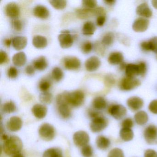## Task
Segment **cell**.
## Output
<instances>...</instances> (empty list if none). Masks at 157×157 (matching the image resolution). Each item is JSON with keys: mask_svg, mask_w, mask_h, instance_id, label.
Wrapping results in <instances>:
<instances>
[{"mask_svg": "<svg viewBox=\"0 0 157 157\" xmlns=\"http://www.w3.org/2000/svg\"><path fill=\"white\" fill-rule=\"evenodd\" d=\"M48 66V64L45 57L42 56L34 61L33 66L37 70L44 71L47 67Z\"/></svg>", "mask_w": 157, "mask_h": 157, "instance_id": "obj_29", "label": "cell"}, {"mask_svg": "<svg viewBox=\"0 0 157 157\" xmlns=\"http://www.w3.org/2000/svg\"><path fill=\"white\" fill-rule=\"evenodd\" d=\"M105 21V15H101L98 16L96 20L97 25L99 26H102L104 25Z\"/></svg>", "mask_w": 157, "mask_h": 157, "instance_id": "obj_51", "label": "cell"}, {"mask_svg": "<svg viewBox=\"0 0 157 157\" xmlns=\"http://www.w3.org/2000/svg\"><path fill=\"white\" fill-rule=\"evenodd\" d=\"M22 121L20 117L14 116L10 118L7 123V127L9 130L12 132H16L21 129L22 126Z\"/></svg>", "mask_w": 157, "mask_h": 157, "instance_id": "obj_17", "label": "cell"}, {"mask_svg": "<svg viewBox=\"0 0 157 157\" xmlns=\"http://www.w3.org/2000/svg\"><path fill=\"white\" fill-rule=\"evenodd\" d=\"M125 74L126 77L136 78V76H140L138 64H128L126 67Z\"/></svg>", "mask_w": 157, "mask_h": 157, "instance_id": "obj_20", "label": "cell"}, {"mask_svg": "<svg viewBox=\"0 0 157 157\" xmlns=\"http://www.w3.org/2000/svg\"><path fill=\"white\" fill-rule=\"evenodd\" d=\"M144 139L150 145H157V126L151 124L144 129Z\"/></svg>", "mask_w": 157, "mask_h": 157, "instance_id": "obj_4", "label": "cell"}, {"mask_svg": "<svg viewBox=\"0 0 157 157\" xmlns=\"http://www.w3.org/2000/svg\"><path fill=\"white\" fill-rule=\"evenodd\" d=\"M49 3L57 10H63L67 6V2L65 0H51L49 1Z\"/></svg>", "mask_w": 157, "mask_h": 157, "instance_id": "obj_34", "label": "cell"}, {"mask_svg": "<svg viewBox=\"0 0 157 157\" xmlns=\"http://www.w3.org/2000/svg\"><path fill=\"white\" fill-rule=\"evenodd\" d=\"M27 61L26 55L24 52H20L16 53L12 58V61L15 66L21 67L23 66Z\"/></svg>", "mask_w": 157, "mask_h": 157, "instance_id": "obj_23", "label": "cell"}, {"mask_svg": "<svg viewBox=\"0 0 157 157\" xmlns=\"http://www.w3.org/2000/svg\"><path fill=\"white\" fill-rule=\"evenodd\" d=\"M82 6L86 9H94L97 6V1L95 0H83Z\"/></svg>", "mask_w": 157, "mask_h": 157, "instance_id": "obj_39", "label": "cell"}, {"mask_svg": "<svg viewBox=\"0 0 157 157\" xmlns=\"http://www.w3.org/2000/svg\"><path fill=\"white\" fill-rule=\"evenodd\" d=\"M127 105L130 110L133 111H137L142 108L144 105V101L140 97L132 96L128 99Z\"/></svg>", "mask_w": 157, "mask_h": 157, "instance_id": "obj_12", "label": "cell"}, {"mask_svg": "<svg viewBox=\"0 0 157 157\" xmlns=\"http://www.w3.org/2000/svg\"><path fill=\"white\" fill-rule=\"evenodd\" d=\"M9 58L8 55L6 52L1 50L0 52V64H4L5 62H7Z\"/></svg>", "mask_w": 157, "mask_h": 157, "instance_id": "obj_50", "label": "cell"}, {"mask_svg": "<svg viewBox=\"0 0 157 157\" xmlns=\"http://www.w3.org/2000/svg\"><path fill=\"white\" fill-rule=\"evenodd\" d=\"M16 109V105L12 101H10L5 103L2 106V110L3 112L7 113H13L15 112Z\"/></svg>", "mask_w": 157, "mask_h": 157, "instance_id": "obj_36", "label": "cell"}, {"mask_svg": "<svg viewBox=\"0 0 157 157\" xmlns=\"http://www.w3.org/2000/svg\"><path fill=\"white\" fill-rule=\"evenodd\" d=\"M77 13L80 18L86 19L94 15H98V16L104 15L105 11L102 8L100 7L94 9L78 10H77Z\"/></svg>", "mask_w": 157, "mask_h": 157, "instance_id": "obj_8", "label": "cell"}, {"mask_svg": "<svg viewBox=\"0 0 157 157\" xmlns=\"http://www.w3.org/2000/svg\"><path fill=\"white\" fill-rule=\"evenodd\" d=\"M108 125V121L107 118L101 115L93 119L90 125V128L92 132L98 133L104 130Z\"/></svg>", "mask_w": 157, "mask_h": 157, "instance_id": "obj_5", "label": "cell"}, {"mask_svg": "<svg viewBox=\"0 0 157 157\" xmlns=\"http://www.w3.org/2000/svg\"><path fill=\"white\" fill-rule=\"evenodd\" d=\"M141 82L136 78L126 77L119 82V88L122 90L130 91L139 86Z\"/></svg>", "mask_w": 157, "mask_h": 157, "instance_id": "obj_3", "label": "cell"}, {"mask_svg": "<svg viewBox=\"0 0 157 157\" xmlns=\"http://www.w3.org/2000/svg\"><path fill=\"white\" fill-rule=\"evenodd\" d=\"M81 152L84 157H91L93 153V151L90 146L87 145L82 147Z\"/></svg>", "mask_w": 157, "mask_h": 157, "instance_id": "obj_40", "label": "cell"}, {"mask_svg": "<svg viewBox=\"0 0 157 157\" xmlns=\"http://www.w3.org/2000/svg\"><path fill=\"white\" fill-rule=\"evenodd\" d=\"M135 122L138 125L142 126L147 124L148 121V116L146 112L140 111L137 112L134 116Z\"/></svg>", "mask_w": 157, "mask_h": 157, "instance_id": "obj_24", "label": "cell"}, {"mask_svg": "<svg viewBox=\"0 0 157 157\" xmlns=\"http://www.w3.org/2000/svg\"><path fill=\"white\" fill-rule=\"evenodd\" d=\"M53 99V95L50 93L44 92L42 93L39 95L40 101L44 104H49L51 103Z\"/></svg>", "mask_w": 157, "mask_h": 157, "instance_id": "obj_33", "label": "cell"}, {"mask_svg": "<svg viewBox=\"0 0 157 157\" xmlns=\"http://www.w3.org/2000/svg\"><path fill=\"white\" fill-rule=\"evenodd\" d=\"M27 39L24 36H17L13 38L12 45L16 50L24 49L27 45Z\"/></svg>", "mask_w": 157, "mask_h": 157, "instance_id": "obj_18", "label": "cell"}, {"mask_svg": "<svg viewBox=\"0 0 157 157\" xmlns=\"http://www.w3.org/2000/svg\"><path fill=\"white\" fill-rule=\"evenodd\" d=\"M96 30V26L93 22L87 21L83 25L82 27V33L84 35H92Z\"/></svg>", "mask_w": 157, "mask_h": 157, "instance_id": "obj_32", "label": "cell"}, {"mask_svg": "<svg viewBox=\"0 0 157 157\" xmlns=\"http://www.w3.org/2000/svg\"><path fill=\"white\" fill-rule=\"evenodd\" d=\"M33 44L36 48L39 49L45 48L47 46V39L42 36L36 35L33 38Z\"/></svg>", "mask_w": 157, "mask_h": 157, "instance_id": "obj_25", "label": "cell"}, {"mask_svg": "<svg viewBox=\"0 0 157 157\" xmlns=\"http://www.w3.org/2000/svg\"><path fill=\"white\" fill-rule=\"evenodd\" d=\"M23 147L21 140L16 136L10 137L4 141L3 150L6 154L9 155H15L20 153Z\"/></svg>", "mask_w": 157, "mask_h": 157, "instance_id": "obj_1", "label": "cell"}, {"mask_svg": "<svg viewBox=\"0 0 157 157\" xmlns=\"http://www.w3.org/2000/svg\"><path fill=\"white\" fill-rule=\"evenodd\" d=\"M92 104L93 107L96 110H102L106 108L107 102L103 97L98 96L94 99Z\"/></svg>", "mask_w": 157, "mask_h": 157, "instance_id": "obj_28", "label": "cell"}, {"mask_svg": "<svg viewBox=\"0 0 157 157\" xmlns=\"http://www.w3.org/2000/svg\"><path fill=\"white\" fill-rule=\"evenodd\" d=\"M127 64L125 63L124 62H122L121 64H120V69L121 70L123 71L124 70H125Z\"/></svg>", "mask_w": 157, "mask_h": 157, "instance_id": "obj_55", "label": "cell"}, {"mask_svg": "<svg viewBox=\"0 0 157 157\" xmlns=\"http://www.w3.org/2000/svg\"><path fill=\"white\" fill-rule=\"evenodd\" d=\"M114 36L112 33L105 34L102 39V44L104 45L110 46L113 43Z\"/></svg>", "mask_w": 157, "mask_h": 157, "instance_id": "obj_35", "label": "cell"}, {"mask_svg": "<svg viewBox=\"0 0 157 157\" xmlns=\"http://www.w3.org/2000/svg\"><path fill=\"white\" fill-rule=\"evenodd\" d=\"M149 21L146 18H137L132 25V29L136 33H143L147 31L149 25Z\"/></svg>", "mask_w": 157, "mask_h": 157, "instance_id": "obj_11", "label": "cell"}, {"mask_svg": "<svg viewBox=\"0 0 157 157\" xmlns=\"http://www.w3.org/2000/svg\"><path fill=\"white\" fill-rule=\"evenodd\" d=\"M51 86V83L48 81L44 80L42 81L39 84V87L40 90L42 91L43 92H47L49 90Z\"/></svg>", "mask_w": 157, "mask_h": 157, "instance_id": "obj_43", "label": "cell"}, {"mask_svg": "<svg viewBox=\"0 0 157 157\" xmlns=\"http://www.w3.org/2000/svg\"><path fill=\"white\" fill-rule=\"evenodd\" d=\"M107 157H125L124 151L119 148H114L111 150Z\"/></svg>", "mask_w": 157, "mask_h": 157, "instance_id": "obj_38", "label": "cell"}, {"mask_svg": "<svg viewBox=\"0 0 157 157\" xmlns=\"http://www.w3.org/2000/svg\"><path fill=\"white\" fill-rule=\"evenodd\" d=\"M101 65V61L98 57L93 56L86 60L85 67L88 71L92 72L97 70Z\"/></svg>", "mask_w": 157, "mask_h": 157, "instance_id": "obj_14", "label": "cell"}, {"mask_svg": "<svg viewBox=\"0 0 157 157\" xmlns=\"http://www.w3.org/2000/svg\"><path fill=\"white\" fill-rule=\"evenodd\" d=\"M124 56L120 52H114L111 53L108 58V62L113 65H120L123 62Z\"/></svg>", "mask_w": 157, "mask_h": 157, "instance_id": "obj_22", "label": "cell"}, {"mask_svg": "<svg viewBox=\"0 0 157 157\" xmlns=\"http://www.w3.org/2000/svg\"><path fill=\"white\" fill-rule=\"evenodd\" d=\"M148 109L154 114H157V99L151 101L148 105Z\"/></svg>", "mask_w": 157, "mask_h": 157, "instance_id": "obj_45", "label": "cell"}, {"mask_svg": "<svg viewBox=\"0 0 157 157\" xmlns=\"http://www.w3.org/2000/svg\"><path fill=\"white\" fill-rule=\"evenodd\" d=\"M104 2L105 4H107V5H110V6L113 5L116 2L115 1H114V0H105V1H104Z\"/></svg>", "mask_w": 157, "mask_h": 157, "instance_id": "obj_54", "label": "cell"}, {"mask_svg": "<svg viewBox=\"0 0 157 157\" xmlns=\"http://www.w3.org/2000/svg\"><path fill=\"white\" fill-rule=\"evenodd\" d=\"M52 77L57 82L60 81L64 76L63 71L60 68L56 67L53 69L52 72Z\"/></svg>", "mask_w": 157, "mask_h": 157, "instance_id": "obj_37", "label": "cell"}, {"mask_svg": "<svg viewBox=\"0 0 157 157\" xmlns=\"http://www.w3.org/2000/svg\"><path fill=\"white\" fill-rule=\"evenodd\" d=\"M64 65L67 69L75 70L78 69L80 67L81 61L76 57H67L64 59Z\"/></svg>", "mask_w": 157, "mask_h": 157, "instance_id": "obj_13", "label": "cell"}, {"mask_svg": "<svg viewBox=\"0 0 157 157\" xmlns=\"http://www.w3.org/2000/svg\"><path fill=\"white\" fill-rule=\"evenodd\" d=\"M108 113L117 120H120L125 116L127 114V109L122 105L113 104L109 106Z\"/></svg>", "mask_w": 157, "mask_h": 157, "instance_id": "obj_7", "label": "cell"}, {"mask_svg": "<svg viewBox=\"0 0 157 157\" xmlns=\"http://www.w3.org/2000/svg\"><path fill=\"white\" fill-rule=\"evenodd\" d=\"M33 13L35 16L41 19H46L49 15V10L45 6L37 5L34 9Z\"/></svg>", "mask_w": 157, "mask_h": 157, "instance_id": "obj_21", "label": "cell"}, {"mask_svg": "<svg viewBox=\"0 0 157 157\" xmlns=\"http://www.w3.org/2000/svg\"><path fill=\"white\" fill-rule=\"evenodd\" d=\"M12 27L13 30L17 32H21L23 28V25L21 21L18 19H14L11 22Z\"/></svg>", "mask_w": 157, "mask_h": 157, "instance_id": "obj_42", "label": "cell"}, {"mask_svg": "<svg viewBox=\"0 0 157 157\" xmlns=\"http://www.w3.org/2000/svg\"><path fill=\"white\" fill-rule=\"evenodd\" d=\"M84 94L80 90H76L71 92H66V101L69 105L78 107L83 104Z\"/></svg>", "mask_w": 157, "mask_h": 157, "instance_id": "obj_2", "label": "cell"}, {"mask_svg": "<svg viewBox=\"0 0 157 157\" xmlns=\"http://www.w3.org/2000/svg\"><path fill=\"white\" fill-rule=\"evenodd\" d=\"M13 157H24L23 155L21 153H17V154H15L13 155Z\"/></svg>", "mask_w": 157, "mask_h": 157, "instance_id": "obj_57", "label": "cell"}, {"mask_svg": "<svg viewBox=\"0 0 157 157\" xmlns=\"http://www.w3.org/2000/svg\"><path fill=\"white\" fill-rule=\"evenodd\" d=\"M93 45L90 42H86L82 47V51L84 54H89L92 50Z\"/></svg>", "mask_w": 157, "mask_h": 157, "instance_id": "obj_46", "label": "cell"}, {"mask_svg": "<svg viewBox=\"0 0 157 157\" xmlns=\"http://www.w3.org/2000/svg\"><path fill=\"white\" fill-rule=\"evenodd\" d=\"M96 144L98 148L106 150L110 147L111 141L109 138L105 136H99L96 139Z\"/></svg>", "mask_w": 157, "mask_h": 157, "instance_id": "obj_26", "label": "cell"}, {"mask_svg": "<svg viewBox=\"0 0 157 157\" xmlns=\"http://www.w3.org/2000/svg\"><path fill=\"white\" fill-rule=\"evenodd\" d=\"M122 128H131L134 126V122L131 118H125L122 121L121 123Z\"/></svg>", "mask_w": 157, "mask_h": 157, "instance_id": "obj_44", "label": "cell"}, {"mask_svg": "<svg viewBox=\"0 0 157 157\" xmlns=\"http://www.w3.org/2000/svg\"><path fill=\"white\" fill-rule=\"evenodd\" d=\"M148 42L150 51L157 54V36L152 37Z\"/></svg>", "mask_w": 157, "mask_h": 157, "instance_id": "obj_41", "label": "cell"}, {"mask_svg": "<svg viewBox=\"0 0 157 157\" xmlns=\"http://www.w3.org/2000/svg\"><path fill=\"white\" fill-rule=\"evenodd\" d=\"M18 71L17 69L14 67H10L8 70V77L10 78H15L18 76Z\"/></svg>", "mask_w": 157, "mask_h": 157, "instance_id": "obj_47", "label": "cell"}, {"mask_svg": "<svg viewBox=\"0 0 157 157\" xmlns=\"http://www.w3.org/2000/svg\"><path fill=\"white\" fill-rule=\"evenodd\" d=\"M58 40L60 47L63 48H68L71 47L74 42L73 36L68 31L61 32L58 36Z\"/></svg>", "mask_w": 157, "mask_h": 157, "instance_id": "obj_9", "label": "cell"}, {"mask_svg": "<svg viewBox=\"0 0 157 157\" xmlns=\"http://www.w3.org/2000/svg\"><path fill=\"white\" fill-rule=\"evenodd\" d=\"M13 39L10 38V39H6L4 40V44L6 47H9L10 46L11 44H12Z\"/></svg>", "mask_w": 157, "mask_h": 157, "instance_id": "obj_53", "label": "cell"}, {"mask_svg": "<svg viewBox=\"0 0 157 157\" xmlns=\"http://www.w3.org/2000/svg\"><path fill=\"white\" fill-rule=\"evenodd\" d=\"M136 13L142 18H149L152 15V12L147 2H143L137 6Z\"/></svg>", "mask_w": 157, "mask_h": 157, "instance_id": "obj_15", "label": "cell"}, {"mask_svg": "<svg viewBox=\"0 0 157 157\" xmlns=\"http://www.w3.org/2000/svg\"><path fill=\"white\" fill-rule=\"evenodd\" d=\"M5 12L7 16L11 18H16L20 14V9L19 6L14 2H10L6 5Z\"/></svg>", "mask_w": 157, "mask_h": 157, "instance_id": "obj_16", "label": "cell"}, {"mask_svg": "<svg viewBox=\"0 0 157 157\" xmlns=\"http://www.w3.org/2000/svg\"><path fill=\"white\" fill-rule=\"evenodd\" d=\"M25 72L28 75H33L35 73V68L33 66L29 65L25 68Z\"/></svg>", "mask_w": 157, "mask_h": 157, "instance_id": "obj_52", "label": "cell"}, {"mask_svg": "<svg viewBox=\"0 0 157 157\" xmlns=\"http://www.w3.org/2000/svg\"><path fill=\"white\" fill-rule=\"evenodd\" d=\"M73 139L76 146L83 147L87 145L90 141V136L85 131H77L73 135Z\"/></svg>", "mask_w": 157, "mask_h": 157, "instance_id": "obj_10", "label": "cell"}, {"mask_svg": "<svg viewBox=\"0 0 157 157\" xmlns=\"http://www.w3.org/2000/svg\"><path fill=\"white\" fill-rule=\"evenodd\" d=\"M59 113L63 118H67L69 117L71 114L70 105L67 103L63 102L57 104Z\"/></svg>", "mask_w": 157, "mask_h": 157, "instance_id": "obj_27", "label": "cell"}, {"mask_svg": "<svg viewBox=\"0 0 157 157\" xmlns=\"http://www.w3.org/2000/svg\"><path fill=\"white\" fill-rule=\"evenodd\" d=\"M43 157H63L62 151L57 147L50 148L46 150Z\"/></svg>", "mask_w": 157, "mask_h": 157, "instance_id": "obj_31", "label": "cell"}, {"mask_svg": "<svg viewBox=\"0 0 157 157\" xmlns=\"http://www.w3.org/2000/svg\"><path fill=\"white\" fill-rule=\"evenodd\" d=\"M120 137L124 141H129L133 140L134 132L131 128H122L119 132Z\"/></svg>", "mask_w": 157, "mask_h": 157, "instance_id": "obj_30", "label": "cell"}, {"mask_svg": "<svg viewBox=\"0 0 157 157\" xmlns=\"http://www.w3.org/2000/svg\"><path fill=\"white\" fill-rule=\"evenodd\" d=\"M151 2L152 6L154 7V9L157 10V0H153L151 1Z\"/></svg>", "mask_w": 157, "mask_h": 157, "instance_id": "obj_56", "label": "cell"}, {"mask_svg": "<svg viewBox=\"0 0 157 157\" xmlns=\"http://www.w3.org/2000/svg\"><path fill=\"white\" fill-rule=\"evenodd\" d=\"M144 157H157V152L151 149H148L145 151Z\"/></svg>", "mask_w": 157, "mask_h": 157, "instance_id": "obj_49", "label": "cell"}, {"mask_svg": "<svg viewBox=\"0 0 157 157\" xmlns=\"http://www.w3.org/2000/svg\"><path fill=\"white\" fill-rule=\"evenodd\" d=\"M139 67L140 76L144 77L147 72V67L146 63L144 62H140L138 64Z\"/></svg>", "mask_w": 157, "mask_h": 157, "instance_id": "obj_48", "label": "cell"}, {"mask_svg": "<svg viewBox=\"0 0 157 157\" xmlns=\"http://www.w3.org/2000/svg\"><path fill=\"white\" fill-rule=\"evenodd\" d=\"M39 134L42 139L45 141H50L55 137V128L50 124H43L39 128Z\"/></svg>", "mask_w": 157, "mask_h": 157, "instance_id": "obj_6", "label": "cell"}, {"mask_svg": "<svg viewBox=\"0 0 157 157\" xmlns=\"http://www.w3.org/2000/svg\"><path fill=\"white\" fill-rule=\"evenodd\" d=\"M32 112L36 118L42 119L46 115L47 108L44 105L37 104L33 106Z\"/></svg>", "mask_w": 157, "mask_h": 157, "instance_id": "obj_19", "label": "cell"}]
</instances>
